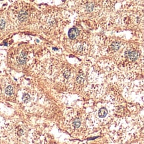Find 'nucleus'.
Wrapping results in <instances>:
<instances>
[{
  "label": "nucleus",
  "instance_id": "obj_1",
  "mask_svg": "<svg viewBox=\"0 0 144 144\" xmlns=\"http://www.w3.org/2000/svg\"><path fill=\"white\" fill-rule=\"evenodd\" d=\"M78 34H79V31L77 28H72L68 32V36L71 39L76 38Z\"/></svg>",
  "mask_w": 144,
  "mask_h": 144
},
{
  "label": "nucleus",
  "instance_id": "obj_8",
  "mask_svg": "<svg viewBox=\"0 0 144 144\" xmlns=\"http://www.w3.org/2000/svg\"><path fill=\"white\" fill-rule=\"evenodd\" d=\"M120 48V43L118 42H114L111 45V49L114 51H117Z\"/></svg>",
  "mask_w": 144,
  "mask_h": 144
},
{
  "label": "nucleus",
  "instance_id": "obj_14",
  "mask_svg": "<svg viewBox=\"0 0 144 144\" xmlns=\"http://www.w3.org/2000/svg\"><path fill=\"white\" fill-rule=\"evenodd\" d=\"M23 133V130L22 129H21V130H20V131H19V135H21Z\"/></svg>",
  "mask_w": 144,
  "mask_h": 144
},
{
  "label": "nucleus",
  "instance_id": "obj_7",
  "mask_svg": "<svg viewBox=\"0 0 144 144\" xmlns=\"http://www.w3.org/2000/svg\"><path fill=\"white\" fill-rule=\"evenodd\" d=\"M5 93L8 96H11L12 95L13 93V87L11 85H9L8 87H7L6 89L5 90Z\"/></svg>",
  "mask_w": 144,
  "mask_h": 144
},
{
  "label": "nucleus",
  "instance_id": "obj_9",
  "mask_svg": "<svg viewBox=\"0 0 144 144\" xmlns=\"http://www.w3.org/2000/svg\"><path fill=\"white\" fill-rule=\"evenodd\" d=\"M22 99H23V101H24L25 103L29 102V101H30V96H29V94H27V93H25V94L23 96Z\"/></svg>",
  "mask_w": 144,
  "mask_h": 144
},
{
  "label": "nucleus",
  "instance_id": "obj_5",
  "mask_svg": "<svg viewBox=\"0 0 144 144\" xmlns=\"http://www.w3.org/2000/svg\"><path fill=\"white\" fill-rule=\"evenodd\" d=\"M18 61H19V64H25L26 61H27V55H26L25 53H23L21 54L20 57H19V59H18Z\"/></svg>",
  "mask_w": 144,
  "mask_h": 144
},
{
  "label": "nucleus",
  "instance_id": "obj_10",
  "mask_svg": "<svg viewBox=\"0 0 144 144\" xmlns=\"http://www.w3.org/2000/svg\"><path fill=\"white\" fill-rule=\"evenodd\" d=\"M72 125H73L74 127L75 128H78L80 127V120L78 119H75L73 122H72Z\"/></svg>",
  "mask_w": 144,
  "mask_h": 144
},
{
  "label": "nucleus",
  "instance_id": "obj_6",
  "mask_svg": "<svg viewBox=\"0 0 144 144\" xmlns=\"http://www.w3.org/2000/svg\"><path fill=\"white\" fill-rule=\"evenodd\" d=\"M85 80V75L84 74H80L78 75L77 77V82L78 83H82L84 82V81Z\"/></svg>",
  "mask_w": 144,
  "mask_h": 144
},
{
  "label": "nucleus",
  "instance_id": "obj_12",
  "mask_svg": "<svg viewBox=\"0 0 144 144\" xmlns=\"http://www.w3.org/2000/svg\"><path fill=\"white\" fill-rule=\"evenodd\" d=\"M5 21L3 20V19L0 20V29H3V27H5Z\"/></svg>",
  "mask_w": 144,
  "mask_h": 144
},
{
  "label": "nucleus",
  "instance_id": "obj_4",
  "mask_svg": "<svg viewBox=\"0 0 144 144\" xmlns=\"http://www.w3.org/2000/svg\"><path fill=\"white\" fill-rule=\"evenodd\" d=\"M27 17V13L25 11H21L19 14V19L21 21H25Z\"/></svg>",
  "mask_w": 144,
  "mask_h": 144
},
{
  "label": "nucleus",
  "instance_id": "obj_2",
  "mask_svg": "<svg viewBox=\"0 0 144 144\" xmlns=\"http://www.w3.org/2000/svg\"><path fill=\"white\" fill-rule=\"evenodd\" d=\"M128 58H130V59H131V61H135L138 58L139 54L137 51H128Z\"/></svg>",
  "mask_w": 144,
  "mask_h": 144
},
{
  "label": "nucleus",
  "instance_id": "obj_3",
  "mask_svg": "<svg viewBox=\"0 0 144 144\" xmlns=\"http://www.w3.org/2000/svg\"><path fill=\"white\" fill-rule=\"evenodd\" d=\"M108 113V111L105 107H102L101 109H100L99 112H98V116L100 118H104L105 117Z\"/></svg>",
  "mask_w": 144,
  "mask_h": 144
},
{
  "label": "nucleus",
  "instance_id": "obj_13",
  "mask_svg": "<svg viewBox=\"0 0 144 144\" xmlns=\"http://www.w3.org/2000/svg\"><path fill=\"white\" fill-rule=\"evenodd\" d=\"M69 75H70V72H69L68 71H66L64 72V76L66 77V78H68V76H69Z\"/></svg>",
  "mask_w": 144,
  "mask_h": 144
},
{
  "label": "nucleus",
  "instance_id": "obj_11",
  "mask_svg": "<svg viewBox=\"0 0 144 144\" xmlns=\"http://www.w3.org/2000/svg\"><path fill=\"white\" fill-rule=\"evenodd\" d=\"M93 8H94V5H93L92 4H89L88 5H87L86 10L90 12V11H92Z\"/></svg>",
  "mask_w": 144,
  "mask_h": 144
}]
</instances>
